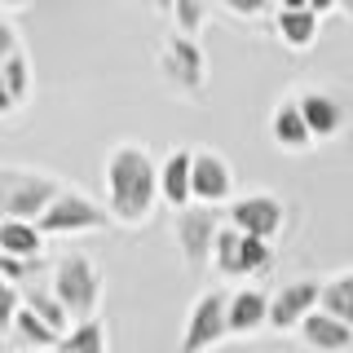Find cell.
<instances>
[{"mask_svg": "<svg viewBox=\"0 0 353 353\" xmlns=\"http://www.w3.org/2000/svg\"><path fill=\"white\" fill-rule=\"evenodd\" d=\"M283 199L279 194H270V190H256V194H243V199H230V225H239L243 234H252V239H279V230H283Z\"/></svg>", "mask_w": 353, "mask_h": 353, "instance_id": "obj_9", "label": "cell"}, {"mask_svg": "<svg viewBox=\"0 0 353 353\" xmlns=\"http://www.w3.org/2000/svg\"><path fill=\"white\" fill-rule=\"evenodd\" d=\"M212 265H216V274H225V279H252V274H265L274 265V243L270 239H252V234H243L239 225L225 221L221 234H216Z\"/></svg>", "mask_w": 353, "mask_h": 353, "instance_id": "obj_7", "label": "cell"}, {"mask_svg": "<svg viewBox=\"0 0 353 353\" xmlns=\"http://www.w3.org/2000/svg\"><path fill=\"white\" fill-rule=\"evenodd\" d=\"M49 234L40 230V221H18V216H0V252L5 256H27L40 261Z\"/></svg>", "mask_w": 353, "mask_h": 353, "instance_id": "obj_18", "label": "cell"}, {"mask_svg": "<svg viewBox=\"0 0 353 353\" xmlns=\"http://www.w3.org/2000/svg\"><path fill=\"white\" fill-rule=\"evenodd\" d=\"M279 9H309V0H279Z\"/></svg>", "mask_w": 353, "mask_h": 353, "instance_id": "obj_31", "label": "cell"}, {"mask_svg": "<svg viewBox=\"0 0 353 353\" xmlns=\"http://www.w3.org/2000/svg\"><path fill=\"white\" fill-rule=\"evenodd\" d=\"M323 309L353 327V274H336L323 283Z\"/></svg>", "mask_w": 353, "mask_h": 353, "instance_id": "obj_22", "label": "cell"}, {"mask_svg": "<svg viewBox=\"0 0 353 353\" xmlns=\"http://www.w3.org/2000/svg\"><path fill=\"white\" fill-rule=\"evenodd\" d=\"M216 234H221L216 208L190 203V208H181V212H176V221H172V239H176V252H181L185 270H203V265H212Z\"/></svg>", "mask_w": 353, "mask_h": 353, "instance_id": "obj_8", "label": "cell"}, {"mask_svg": "<svg viewBox=\"0 0 353 353\" xmlns=\"http://www.w3.org/2000/svg\"><path fill=\"white\" fill-rule=\"evenodd\" d=\"M309 9H314V14H331V9H340V0H309Z\"/></svg>", "mask_w": 353, "mask_h": 353, "instance_id": "obj_30", "label": "cell"}, {"mask_svg": "<svg viewBox=\"0 0 353 353\" xmlns=\"http://www.w3.org/2000/svg\"><path fill=\"white\" fill-rule=\"evenodd\" d=\"M230 18H265L270 14V0H216Z\"/></svg>", "mask_w": 353, "mask_h": 353, "instance_id": "obj_26", "label": "cell"}, {"mask_svg": "<svg viewBox=\"0 0 353 353\" xmlns=\"http://www.w3.org/2000/svg\"><path fill=\"white\" fill-rule=\"evenodd\" d=\"M22 309V292L18 283H9L5 274H0V336H14V318Z\"/></svg>", "mask_w": 353, "mask_h": 353, "instance_id": "obj_25", "label": "cell"}, {"mask_svg": "<svg viewBox=\"0 0 353 353\" xmlns=\"http://www.w3.org/2000/svg\"><path fill=\"white\" fill-rule=\"evenodd\" d=\"M301 110H305V124H309V132H314V141H331L340 128H345V106H340L331 93L305 88V93H301Z\"/></svg>", "mask_w": 353, "mask_h": 353, "instance_id": "obj_16", "label": "cell"}, {"mask_svg": "<svg viewBox=\"0 0 353 353\" xmlns=\"http://www.w3.org/2000/svg\"><path fill=\"white\" fill-rule=\"evenodd\" d=\"M270 141L279 150H292V154L314 146V132H309V124H305L301 97H283V102L270 110Z\"/></svg>", "mask_w": 353, "mask_h": 353, "instance_id": "obj_15", "label": "cell"}, {"mask_svg": "<svg viewBox=\"0 0 353 353\" xmlns=\"http://www.w3.org/2000/svg\"><path fill=\"white\" fill-rule=\"evenodd\" d=\"M14 340L27 353H36V349H58V331H53L49 323H44V318L36 314V309H31L27 301H22V309H18V318H14Z\"/></svg>", "mask_w": 353, "mask_h": 353, "instance_id": "obj_19", "label": "cell"}, {"mask_svg": "<svg viewBox=\"0 0 353 353\" xmlns=\"http://www.w3.org/2000/svg\"><path fill=\"white\" fill-rule=\"evenodd\" d=\"M225 340H230V292H199L190 314H185L176 353H212Z\"/></svg>", "mask_w": 353, "mask_h": 353, "instance_id": "obj_5", "label": "cell"}, {"mask_svg": "<svg viewBox=\"0 0 353 353\" xmlns=\"http://www.w3.org/2000/svg\"><path fill=\"white\" fill-rule=\"evenodd\" d=\"M172 27L185 36H199V27L208 22V0H172Z\"/></svg>", "mask_w": 353, "mask_h": 353, "instance_id": "obj_24", "label": "cell"}, {"mask_svg": "<svg viewBox=\"0 0 353 353\" xmlns=\"http://www.w3.org/2000/svg\"><path fill=\"white\" fill-rule=\"evenodd\" d=\"M40 261H27V256H5V252H0V274H5L9 283H27V274L36 270Z\"/></svg>", "mask_w": 353, "mask_h": 353, "instance_id": "obj_27", "label": "cell"}, {"mask_svg": "<svg viewBox=\"0 0 353 353\" xmlns=\"http://www.w3.org/2000/svg\"><path fill=\"white\" fill-rule=\"evenodd\" d=\"M159 75H163V84H168V88H176V93H185V97L203 93V84H208V58H203V49H199V40L172 27L168 40H163V49H159Z\"/></svg>", "mask_w": 353, "mask_h": 353, "instance_id": "obj_6", "label": "cell"}, {"mask_svg": "<svg viewBox=\"0 0 353 353\" xmlns=\"http://www.w3.org/2000/svg\"><path fill=\"white\" fill-rule=\"evenodd\" d=\"M18 49H22V44H18L14 22H9V18H0V62H5V58H14Z\"/></svg>", "mask_w": 353, "mask_h": 353, "instance_id": "obj_28", "label": "cell"}, {"mask_svg": "<svg viewBox=\"0 0 353 353\" xmlns=\"http://www.w3.org/2000/svg\"><path fill=\"white\" fill-rule=\"evenodd\" d=\"M318 31H323V14H314V9H279V14H274V36L296 53L314 49Z\"/></svg>", "mask_w": 353, "mask_h": 353, "instance_id": "obj_17", "label": "cell"}, {"mask_svg": "<svg viewBox=\"0 0 353 353\" xmlns=\"http://www.w3.org/2000/svg\"><path fill=\"white\" fill-rule=\"evenodd\" d=\"M62 194V181L53 172L36 168H0V216L40 221L44 208Z\"/></svg>", "mask_w": 353, "mask_h": 353, "instance_id": "obj_2", "label": "cell"}, {"mask_svg": "<svg viewBox=\"0 0 353 353\" xmlns=\"http://www.w3.org/2000/svg\"><path fill=\"white\" fill-rule=\"evenodd\" d=\"M31 0H0V9H27Z\"/></svg>", "mask_w": 353, "mask_h": 353, "instance_id": "obj_32", "label": "cell"}, {"mask_svg": "<svg viewBox=\"0 0 353 353\" xmlns=\"http://www.w3.org/2000/svg\"><path fill=\"white\" fill-rule=\"evenodd\" d=\"M58 353H110V345H106V323L102 318H80L66 336L58 340Z\"/></svg>", "mask_w": 353, "mask_h": 353, "instance_id": "obj_20", "label": "cell"}, {"mask_svg": "<svg viewBox=\"0 0 353 353\" xmlns=\"http://www.w3.org/2000/svg\"><path fill=\"white\" fill-rule=\"evenodd\" d=\"M323 305V287L318 283H287L270 301V331H301V323Z\"/></svg>", "mask_w": 353, "mask_h": 353, "instance_id": "obj_11", "label": "cell"}, {"mask_svg": "<svg viewBox=\"0 0 353 353\" xmlns=\"http://www.w3.org/2000/svg\"><path fill=\"white\" fill-rule=\"evenodd\" d=\"M53 296L71 309V318H93L97 314V301H102V270H97L93 256L84 252H71L53 265Z\"/></svg>", "mask_w": 353, "mask_h": 353, "instance_id": "obj_3", "label": "cell"}, {"mask_svg": "<svg viewBox=\"0 0 353 353\" xmlns=\"http://www.w3.org/2000/svg\"><path fill=\"white\" fill-rule=\"evenodd\" d=\"M340 9H345V14L353 18V0H340Z\"/></svg>", "mask_w": 353, "mask_h": 353, "instance_id": "obj_34", "label": "cell"}, {"mask_svg": "<svg viewBox=\"0 0 353 353\" xmlns=\"http://www.w3.org/2000/svg\"><path fill=\"white\" fill-rule=\"evenodd\" d=\"M0 71H5V84H9V93H14V102L18 106H27L31 102V88H36V80H31V62H27V53H14V58H5L0 62Z\"/></svg>", "mask_w": 353, "mask_h": 353, "instance_id": "obj_23", "label": "cell"}, {"mask_svg": "<svg viewBox=\"0 0 353 353\" xmlns=\"http://www.w3.org/2000/svg\"><path fill=\"white\" fill-rule=\"evenodd\" d=\"M102 181H106L110 221L124 230H141L154 216V203L163 199L159 194V159L141 141H119V146L106 150Z\"/></svg>", "mask_w": 353, "mask_h": 353, "instance_id": "obj_1", "label": "cell"}, {"mask_svg": "<svg viewBox=\"0 0 353 353\" xmlns=\"http://www.w3.org/2000/svg\"><path fill=\"white\" fill-rule=\"evenodd\" d=\"M36 353H58V349H36Z\"/></svg>", "mask_w": 353, "mask_h": 353, "instance_id": "obj_35", "label": "cell"}, {"mask_svg": "<svg viewBox=\"0 0 353 353\" xmlns=\"http://www.w3.org/2000/svg\"><path fill=\"white\" fill-rule=\"evenodd\" d=\"M22 301H27L31 309H36V314L44 318V323H49L53 331H58V336H66V331H71V327H75V318H71V309H66V305L58 301V296H53V287H49V292H40V287H31V292H27V296H22Z\"/></svg>", "mask_w": 353, "mask_h": 353, "instance_id": "obj_21", "label": "cell"}, {"mask_svg": "<svg viewBox=\"0 0 353 353\" xmlns=\"http://www.w3.org/2000/svg\"><path fill=\"white\" fill-rule=\"evenodd\" d=\"M270 301L261 287H239L230 292V336L234 340H256L261 331H270Z\"/></svg>", "mask_w": 353, "mask_h": 353, "instance_id": "obj_13", "label": "cell"}, {"mask_svg": "<svg viewBox=\"0 0 353 353\" xmlns=\"http://www.w3.org/2000/svg\"><path fill=\"white\" fill-rule=\"evenodd\" d=\"M18 102H14V93H9V84H5V71H0V115H14Z\"/></svg>", "mask_w": 353, "mask_h": 353, "instance_id": "obj_29", "label": "cell"}, {"mask_svg": "<svg viewBox=\"0 0 353 353\" xmlns=\"http://www.w3.org/2000/svg\"><path fill=\"white\" fill-rule=\"evenodd\" d=\"M301 345L309 353H349L353 349V327L345 323V318H336V314H327L323 305L314 309V314L301 323Z\"/></svg>", "mask_w": 353, "mask_h": 353, "instance_id": "obj_14", "label": "cell"}, {"mask_svg": "<svg viewBox=\"0 0 353 353\" xmlns=\"http://www.w3.org/2000/svg\"><path fill=\"white\" fill-rule=\"evenodd\" d=\"M154 9H159V14H172V0H150Z\"/></svg>", "mask_w": 353, "mask_h": 353, "instance_id": "obj_33", "label": "cell"}, {"mask_svg": "<svg viewBox=\"0 0 353 353\" xmlns=\"http://www.w3.org/2000/svg\"><path fill=\"white\" fill-rule=\"evenodd\" d=\"M106 225H110V208L88 199L84 190H71V185H62V194L40 216V230L49 239H80V234H97Z\"/></svg>", "mask_w": 353, "mask_h": 353, "instance_id": "obj_4", "label": "cell"}, {"mask_svg": "<svg viewBox=\"0 0 353 353\" xmlns=\"http://www.w3.org/2000/svg\"><path fill=\"white\" fill-rule=\"evenodd\" d=\"M159 194L172 212H181V208L194 203V150L172 146L159 159Z\"/></svg>", "mask_w": 353, "mask_h": 353, "instance_id": "obj_12", "label": "cell"}, {"mask_svg": "<svg viewBox=\"0 0 353 353\" xmlns=\"http://www.w3.org/2000/svg\"><path fill=\"white\" fill-rule=\"evenodd\" d=\"M234 199V168L221 150H194V203L225 208Z\"/></svg>", "mask_w": 353, "mask_h": 353, "instance_id": "obj_10", "label": "cell"}]
</instances>
